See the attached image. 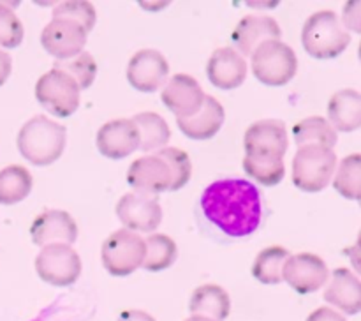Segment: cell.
Here are the masks:
<instances>
[{
    "label": "cell",
    "instance_id": "6da1fadb",
    "mask_svg": "<svg viewBox=\"0 0 361 321\" xmlns=\"http://www.w3.org/2000/svg\"><path fill=\"white\" fill-rule=\"evenodd\" d=\"M201 210L219 231L231 238L252 235L263 217L259 189L245 178L212 182L201 194Z\"/></svg>",
    "mask_w": 361,
    "mask_h": 321
},
{
    "label": "cell",
    "instance_id": "7a4b0ae2",
    "mask_svg": "<svg viewBox=\"0 0 361 321\" xmlns=\"http://www.w3.org/2000/svg\"><path fill=\"white\" fill-rule=\"evenodd\" d=\"M67 143V129L46 115L32 116L23 123L16 138L20 154L34 166H49L62 157Z\"/></svg>",
    "mask_w": 361,
    "mask_h": 321
},
{
    "label": "cell",
    "instance_id": "3957f363",
    "mask_svg": "<svg viewBox=\"0 0 361 321\" xmlns=\"http://www.w3.org/2000/svg\"><path fill=\"white\" fill-rule=\"evenodd\" d=\"M349 42L351 34L334 11H317L303 25L302 44L312 59H335L345 52Z\"/></svg>",
    "mask_w": 361,
    "mask_h": 321
},
{
    "label": "cell",
    "instance_id": "277c9868",
    "mask_svg": "<svg viewBox=\"0 0 361 321\" xmlns=\"http://www.w3.org/2000/svg\"><path fill=\"white\" fill-rule=\"evenodd\" d=\"M337 171V155L334 148L307 145L300 147L293 157V183L305 193H319Z\"/></svg>",
    "mask_w": 361,
    "mask_h": 321
},
{
    "label": "cell",
    "instance_id": "5b68a950",
    "mask_svg": "<svg viewBox=\"0 0 361 321\" xmlns=\"http://www.w3.org/2000/svg\"><path fill=\"white\" fill-rule=\"evenodd\" d=\"M250 59H252L254 76L267 87H284L298 71L295 49L281 39L264 41L254 49Z\"/></svg>",
    "mask_w": 361,
    "mask_h": 321
},
{
    "label": "cell",
    "instance_id": "8992f818",
    "mask_svg": "<svg viewBox=\"0 0 361 321\" xmlns=\"http://www.w3.org/2000/svg\"><path fill=\"white\" fill-rule=\"evenodd\" d=\"M147 242L140 233L130 229H116L102 242L101 258L106 270L115 277H126L143 267Z\"/></svg>",
    "mask_w": 361,
    "mask_h": 321
},
{
    "label": "cell",
    "instance_id": "52a82bcc",
    "mask_svg": "<svg viewBox=\"0 0 361 321\" xmlns=\"http://www.w3.org/2000/svg\"><path fill=\"white\" fill-rule=\"evenodd\" d=\"M80 87L67 73L49 69L35 83V99L51 115L67 119L80 108Z\"/></svg>",
    "mask_w": 361,
    "mask_h": 321
},
{
    "label": "cell",
    "instance_id": "ba28073f",
    "mask_svg": "<svg viewBox=\"0 0 361 321\" xmlns=\"http://www.w3.org/2000/svg\"><path fill=\"white\" fill-rule=\"evenodd\" d=\"M81 258L67 243L44 246L35 258V272L46 284L66 288L74 284L81 275Z\"/></svg>",
    "mask_w": 361,
    "mask_h": 321
},
{
    "label": "cell",
    "instance_id": "9c48e42d",
    "mask_svg": "<svg viewBox=\"0 0 361 321\" xmlns=\"http://www.w3.org/2000/svg\"><path fill=\"white\" fill-rule=\"evenodd\" d=\"M116 217L130 231L154 233L162 222V207L155 194L133 190L118 200Z\"/></svg>",
    "mask_w": 361,
    "mask_h": 321
},
{
    "label": "cell",
    "instance_id": "30bf717a",
    "mask_svg": "<svg viewBox=\"0 0 361 321\" xmlns=\"http://www.w3.org/2000/svg\"><path fill=\"white\" fill-rule=\"evenodd\" d=\"M87 37V30L80 23L69 18L53 16V20L42 30L41 44L49 55L55 56L56 62H60L85 52Z\"/></svg>",
    "mask_w": 361,
    "mask_h": 321
},
{
    "label": "cell",
    "instance_id": "8fae6325",
    "mask_svg": "<svg viewBox=\"0 0 361 321\" xmlns=\"http://www.w3.org/2000/svg\"><path fill=\"white\" fill-rule=\"evenodd\" d=\"M330 277L323 258L312 253L291 254L284 265L282 279L300 295H310L323 288Z\"/></svg>",
    "mask_w": 361,
    "mask_h": 321
},
{
    "label": "cell",
    "instance_id": "7c38bea8",
    "mask_svg": "<svg viewBox=\"0 0 361 321\" xmlns=\"http://www.w3.org/2000/svg\"><path fill=\"white\" fill-rule=\"evenodd\" d=\"M243 147L245 155L284 159L289 147L288 127L277 119L257 120L245 131Z\"/></svg>",
    "mask_w": 361,
    "mask_h": 321
},
{
    "label": "cell",
    "instance_id": "4fadbf2b",
    "mask_svg": "<svg viewBox=\"0 0 361 321\" xmlns=\"http://www.w3.org/2000/svg\"><path fill=\"white\" fill-rule=\"evenodd\" d=\"M168 76V59L157 49L145 48L130 56L129 66H127V81L136 90L152 94V92L164 87Z\"/></svg>",
    "mask_w": 361,
    "mask_h": 321
},
{
    "label": "cell",
    "instance_id": "5bb4252c",
    "mask_svg": "<svg viewBox=\"0 0 361 321\" xmlns=\"http://www.w3.org/2000/svg\"><path fill=\"white\" fill-rule=\"evenodd\" d=\"M204 92L200 81L189 74H175L162 87L161 101L176 119H187L196 115L204 102Z\"/></svg>",
    "mask_w": 361,
    "mask_h": 321
},
{
    "label": "cell",
    "instance_id": "9a60e30c",
    "mask_svg": "<svg viewBox=\"0 0 361 321\" xmlns=\"http://www.w3.org/2000/svg\"><path fill=\"white\" fill-rule=\"evenodd\" d=\"M127 183L137 193L155 194L171 190L173 173L159 154L143 155L133 161L127 171Z\"/></svg>",
    "mask_w": 361,
    "mask_h": 321
},
{
    "label": "cell",
    "instance_id": "2e32d148",
    "mask_svg": "<svg viewBox=\"0 0 361 321\" xmlns=\"http://www.w3.org/2000/svg\"><path fill=\"white\" fill-rule=\"evenodd\" d=\"M95 143L104 157L118 161L129 157L140 148V131L133 119L109 120L97 131Z\"/></svg>",
    "mask_w": 361,
    "mask_h": 321
},
{
    "label": "cell",
    "instance_id": "e0dca14e",
    "mask_svg": "<svg viewBox=\"0 0 361 321\" xmlns=\"http://www.w3.org/2000/svg\"><path fill=\"white\" fill-rule=\"evenodd\" d=\"M32 242L35 246H51V243H67L73 246L78 238V224L73 215L66 210L41 212L30 226Z\"/></svg>",
    "mask_w": 361,
    "mask_h": 321
},
{
    "label": "cell",
    "instance_id": "ac0fdd59",
    "mask_svg": "<svg viewBox=\"0 0 361 321\" xmlns=\"http://www.w3.org/2000/svg\"><path fill=\"white\" fill-rule=\"evenodd\" d=\"M207 76L208 81L221 90L238 88L247 78V60L231 46L215 49L208 59Z\"/></svg>",
    "mask_w": 361,
    "mask_h": 321
},
{
    "label": "cell",
    "instance_id": "d6986e66",
    "mask_svg": "<svg viewBox=\"0 0 361 321\" xmlns=\"http://www.w3.org/2000/svg\"><path fill=\"white\" fill-rule=\"evenodd\" d=\"M282 28L277 21L271 16H256L250 14L240 20L233 30V42L236 46V52L242 56H250L254 49L264 41H271V39H281Z\"/></svg>",
    "mask_w": 361,
    "mask_h": 321
},
{
    "label": "cell",
    "instance_id": "ffe728a7",
    "mask_svg": "<svg viewBox=\"0 0 361 321\" xmlns=\"http://www.w3.org/2000/svg\"><path fill=\"white\" fill-rule=\"evenodd\" d=\"M324 300L341 313L355 316L361 313V281L348 268H337L324 289Z\"/></svg>",
    "mask_w": 361,
    "mask_h": 321
},
{
    "label": "cell",
    "instance_id": "44dd1931",
    "mask_svg": "<svg viewBox=\"0 0 361 321\" xmlns=\"http://www.w3.org/2000/svg\"><path fill=\"white\" fill-rule=\"evenodd\" d=\"M224 119V106L214 95H204V102L200 111L187 119H176V126L187 138L201 141L214 138L221 131Z\"/></svg>",
    "mask_w": 361,
    "mask_h": 321
},
{
    "label": "cell",
    "instance_id": "7402d4cb",
    "mask_svg": "<svg viewBox=\"0 0 361 321\" xmlns=\"http://www.w3.org/2000/svg\"><path fill=\"white\" fill-rule=\"evenodd\" d=\"M328 122L335 131L353 133L361 127V94L344 88L331 95L328 102Z\"/></svg>",
    "mask_w": 361,
    "mask_h": 321
},
{
    "label": "cell",
    "instance_id": "603a6c76",
    "mask_svg": "<svg viewBox=\"0 0 361 321\" xmlns=\"http://www.w3.org/2000/svg\"><path fill=\"white\" fill-rule=\"evenodd\" d=\"M189 310L214 321H224L231 310L228 291L219 284H201L190 295Z\"/></svg>",
    "mask_w": 361,
    "mask_h": 321
},
{
    "label": "cell",
    "instance_id": "cb8c5ba5",
    "mask_svg": "<svg viewBox=\"0 0 361 321\" xmlns=\"http://www.w3.org/2000/svg\"><path fill=\"white\" fill-rule=\"evenodd\" d=\"M133 122L136 123L137 131H140L141 150L152 152L166 148L169 138H171V129L161 115L154 111H143L134 115Z\"/></svg>",
    "mask_w": 361,
    "mask_h": 321
},
{
    "label": "cell",
    "instance_id": "d4e9b609",
    "mask_svg": "<svg viewBox=\"0 0 361 321\" xmlns=\"http://www.w3.org/2000/svg\"><path fill=\"white\" fill-rule=\"evenodd\" d=\"M293 138H295V143L298 145V148L307 147V145L334 148L338 140L337 131L323 116H309V119L300 120L293 127Z\"/></svg>",
    "mask_w": 361,
    "mask_h": 321
},
{
    "label": "cell",
    "instance_id": "484cf974",
    "mask_svg": "<svg viewBox=\"0 0 361 321\" xmlns=\"http://www.w3.org/2000/svg\"><path fill=\"white\" fill-rule=\"evenodd\" d=\"M34 180L25 166L11 164L0 169V205H16L30 194Z\"/></svg>",
    "mask_w": 361,
    "mask_h": 321
},
{
    "label": "cell",
    "instance_id": "4316f807",
    "mask_svg": "<svg viewBox=\"0 0 361 321\" xmlns=\"http://www.w3.org/2000/svg\"><path fill=\"white\" fill-rule=\"evenodd\" d=\"M291 256L288 249L281 246H271L261 250L256 256L252 265V275L261 282V284H281L282 272H284V265L288 258Z\"/></svg>",
    "mask_w": 361,
    "mask_h": 321
},
{
    "label": "cell",
    "instance_id": "83f0119b",
    "mask_svg": "<svg viewBox=\"0 0 361 321\" xmlns=\"http://www.w3.org/2000/svg\"><path fill=\"white\" fill-rule=\"evenodd\" d=\"M145 242H147V254L143 261L145 270L162 272L176 261L178 249L171 236L164 233H150Z\"/></svg>",
    "mask_w": 361,
    "mask_h": 321
},
{
    "label": "cell",
    "instance_id": "f1b7e54d",
    "mask_svg": "<svg viewBox=\"0 0 361 321\" xmlns=\"http://www.w3.org/2000/svg\"><path fill=\"white\" fill-rule=\"evenodd\" d=\"M243 169L254 182L264 187H274L284 180L286 166L281 157H256L245 155L243 157Z\"/></svg>",
    "mask_w": 361,
    "mask_h": 321
},
{
    "label": "cell",
    "instance_id": "f546056e",
    "mask_svg": "<svg viewBox=\"0 0 361 321\" xmlns=\"http://www.w3.org/2000/svg\"><path fill=\"white\" fill-rule=\"evenodd\" d=\"M334 187L345 200L361 201V154L344 157L335 173Z\"/></svg>",
    "mask_w": 361,
    "mask_h": 321
},
{
    "label": "cell",
    "instance_id": "4dcf8cb0",
    "mask_svg": "<svg viewBox=\"0 0 361 321\" xmlns=\"http://www.w3.org/2000/svg\"><path fill=\"white\" fill-rule=\"evenodd\" d=\"M53 69L63 71V73L69 74V76L78 83L80 90L92 87V83L95 81V76H97V63H95L94 56L88 52H81L80 55L73 56V59L69 60L55 62Z\"/></svg>",
    "mask_w": 361,
    "mask_h": 321
},
{
    "label": "cell",
    "instance_id": "1f68e13d",
    "mask_svg": "<svg viewBox=\"0 0 361 321\" xmlns=\"http://www.w3.org/2000/svg\"><path fill=\"white\" fill-rule=\"evenodd\" d=\"M168 166L171 168L173 173V186L171 190H180L182 187H185L189 183L190 176H192V162H190L189 154L182 148L176 147H166L162 150L157 152Z\"/></svg>",
    "mask_w": 361,
    "mask_h": 321
},
{
    "label": "cell",
    "instance_id": "d6a6232c",
    "mask_svg": "<svg viewBox=\"0 0 361 321\" xmlns=\"http://www.w3.org/2000/svg\"><path fill=\"white\" fill-rule=\"evenodd\" d=\"M25 28L11 6L0 2V46L18 48L23 41Z\"/></svg>",
    "mask_w": 361,
    "mask_h": 321
},
{
    "label": "cell",
    "instance_id": "836d02e7",
    "mask_svg": "<svg viewBox=\"0 0 361 321\" xmlns=\"http://www.w3.org/2000/svg\"><path fill=\"white\" fill-rule=\"evenodd\" d=\"M53 16L69 18V20L76 21L87 30V34H90L97 21V13L90 2H60L53 9Z\"/></svg>",
    "mask_w": 361,
    "mask_h": 321
},
{
    "label": "cell",
    "instance_id": "e575fe53",
    "mask_svg": "<svg viewBox=\"0 0 361 321\" xmlns=\"http://www.w3.org/2000/svg\"><path fill=\"white\" fill-rule=\"evenodd\" d=\"M342 23L345 30L361 34V0H351L342 9Z\"/></svg>",
    "mask_w": 361,
    "mask_h": 321
},
{
    "label": "cell",
    "instance_id": "d590c367",
    "mask_svg": "<svg viewBox=\"0 0 361 321\" xmlns=\"http://www.w3.org/2000/svg\"><path fill=\"white\" fill-rule=\"evenodd\" d=\"M305 321H345V317L331 307H319L314 313H310Z\"/></svg>",
    "mask_w": 361,
    "mask_h": 321
},
{
    "label": "cell",
    "instance_id": "8d00e7d4",
    "mask_svg": "<svg viewBox=\"0 0 361 321\" xmlns=\"http://www.w3.org/2000/svg\"><path fill=\"white\" fill-rule=\"evenodd\" d=\"M116 321H155V317L152 314H148L147 310L127 309L120 314Z\"/></svg>",
    "mask_w": 361,
    "mask_h": 321
},
{
    "label": "cell",
    "instance_id": "74e56055",
    "mask_svg": "<svg viewBox=\"0 0 361 321\" xmlns=\"http://www.w3.org/2000/svg\"><path fill=\"white\" fill-rule=\"evenodd\" d=\"M11 71H13V59H11L9 53L0 49V87L9 80Z\"/></svg>",
    "mask_w": 361,
    "mask_h": 321
},
{
    "label": "cell",
    "instance_id": "f35d334b",
    "mask_svg": "<svg viewBox=\"0 0 361 321\" xmlns=\"http://www.w3.org/2000/svg\"><path fill=\"white\" fill-rule=\"evenodd\" d=\"M344 254L349 258V261H351V265H353V268L356 270V274L361 275V253L356 249V246H351V247H348V249H344Z\"/></svg>",
    "mask_w": 361,
    "mask_h": 321
},
{
    "label": "cell",
    "instance_id": "ab89813d",
    "mask_svg": "<svg viewBox=\"0 0 361 321\" xmlns=\"http://www.w3.org/2000/svg\"><path fill=\"white\" fill-rule=\"evenodd\" d=\"M51 310H55V305H49L48 309L42 310V313L39 314L37 317H34V320H32V321H46V320H48V316H49V313H51Z\"/></svg>",
    "mask_w": 361,
    "mask_h": 321
},
{
    "label": "cell",
    "instance_id": "60d3db41",
    "mask_svg": "<svg viewBox=\"0 0 361 321\" xmlns=\"http://www.w3.org/2000/svg\"><path fill=\"white\" fill-rule=\"evenodd\" d=\"M185 321H214V320H210V317L207 316H200V314H192V316L187 317Z\"/></svg>",
    "mask_w": 361,
    "mask_h": 321
},
{
    "label": "cell",
    "instance_id": "b9f144b4",
    "mask_svg": "<svg viewBox=\"0 0 361 321\" xmlns=\"http://www.w3.org/2000/svg\"><path fill=\"white\" fill-rule=\"evenodd\" d=\"M355 246H356V249H358L360 253H361V229H360V233H358V240H356Z\"/></svg>",
    "mask_w": 361,
    "mask_h": 321
},
{
    "label": "cell",
    "instance_id": "7bdbcfd3",
    "mask_svg": "<svg viewBox=\"0 0 361 321\" xmlns=\"http://www.w3.org/2000/svg\"><path fill=\"white\" fill-rule=\"evenodd\" d=\"M358 56H360V62H361V42H360V48H358Z\"/></svg>",
    "mask_w": 361,
    "mask_h": 321
},
{
    "label": "cell",
    "instance_id": "ee69618b",
    "mask_svg": "<svg viewBox=\"0 0 361 321\" xmlns=\"http://www.w3.org/2000/svg\"><path fill=\"white\" fill-rule=\"evenodd\" d=\"M360 207H361V201H360Z\"/></svg>",
    "mask_w": 361,
    "mask_h": 321
}]
</instances>
